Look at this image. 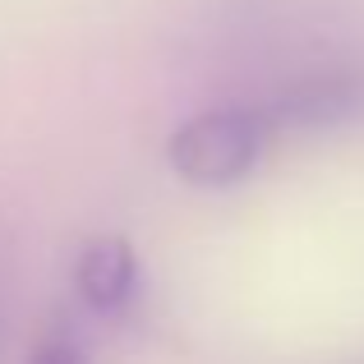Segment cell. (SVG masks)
Here are the masks:
<instances>
[{"label":"cell","mask_w":364,"mask_h":364,"mask_svg":"<svg viewBox=\"0 0 364 364\" xmlns=\"http://www.w3.org/2000/svg\"><path fill=\"white\" fill-rule=\"evenodd\" d=\"M267 139H272V124L263 107H213L189 116L171 134L166 157L185 185L226 189L258 166Z\"/></svg>","instance_id":"cell-1"},{"label":"cell","mask_w":364,"mask_h":364,"mask_svg":"<svg viewBox=\"0 0 364 364\" xmlns=\"http://www.w3.org/2000/svg\"><path fill=\"white\" fill-rule=\"evenodd\" d=\"M263 116L277 129H323L364 116V70L360 65H328L291 79L272 102H263Z\"/></svg>","instance_id":"cell-2"},{"label":"cell","mask_w":364,"mask_h":364,"mask_svg":"<svg viewBox=\"0 0 364 364\" xmlns=\"http://www.w3.org/2000/svg\"><path fill=\"white\" fill-rule=\"evenodd\" d=\"M79 300L102 318H120L139 295V258L124 235H92L74 263Z\"/></svg>","instance_id":"cell-3"},{"label":"cell","mask_w":364,"mask_h":364,"mask_svg":"<svg viewBox=\"0 0 364 364\" xmlns=\"http://www.w3.org/2000/svg\"><path fill=\"white\" fill-rule=\"evenodd\" d=\"M28 364H83L79 360V350L70 346V341H60V337H46L42 346L28 355Z\"/></svg>","instance_id":"cell-4"},{"label":"cell","mask_w":364,"mask_h":364,"mask_svg":"<svg viewBox=\"0 0 364 364\" xmlns=\"http://www.w3.org/2000/svg\"><path fill=\"white\" fill-rule=\"evenodd\" d=\"M5 341H9V267L0 254V364H5Z\"/></svg>","instance_id":"cell-5"}]
</instances>
